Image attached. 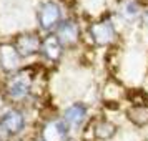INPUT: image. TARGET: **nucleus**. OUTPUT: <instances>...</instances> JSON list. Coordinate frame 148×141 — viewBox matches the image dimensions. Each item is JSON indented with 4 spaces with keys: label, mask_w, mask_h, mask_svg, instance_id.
Here are the masks:
<instances>
[{
    "label": "nucleus",
    "mask_w": 148,
    "mask_h": 141,
    "mask_svg": "<svg viewBox=\"0 0 148 141\" xmlns=\"http://www.w3.org/2000/svg\"><path fill=\"white\" fill-rule=\"evenodd\" d=\"M32 88V78L25 72L14 75L7 83V95L12 100H22L30 93Z\"/></svg>",
    "instance_id": "nucleus-1"
},
{
    "label": "nucleus",
    "mask_w": 148,
    "mask_h": 141,
    "mask_svg": "<svg viewBox=\"0 0 148 141\" xmlns=\"http://www.w3.org/2000/svg\"><path fill=\"white\" fill-rule=\"evenodd\" d=\"M62 18V10L60 7L55 3V2H45L40 7L38 12V22H40V27L43 30H50V28L58 27Z\"/></svg>",
    "instance_id": "nucleus-2"
},
{
    "label": "nucleus",
    "mask_w": 148,
    "mask_h": 141,
    "mask_svg": "<svg viewBox=\"0 0 148 141\" xmlns=\"http://www.w3.org/2000/svg\"><path fill=\"white\" fill-rule=\"evenodd\" d=\"M68 125L65 123V120H52L48 121L47 125L43 126L42 136L43 141H67L68 140Z\"/></svg>",
    "instance_id": "nucleus-3"
},
{
    "label": "nucleus",
    "mask_w": 148,
    "mask_h": 141,
    "mask_svg": "<svg viewBox=\"0 0 148 141\" xmlns=\"http://www.w3.org/2000/svg\"><path fill=\"white\" fill-rule=\"evenodd\" d=\"M90 35L97 45H108L115 38V27L112 20H101L97 22L90 27Z\"/></svg>",
    "instance_id": "nucleus-4"
},
{
    "label": "nucleus",
    "mask_w": 148,
    "mask_h": 141,
    "mask_svg": "<svg viewBox=\"0 0 148 141\" xmlns=\"http://www.w3.org/2000/svg\"><path fill=\"white\" fill-rule=\"evenodd\" d=\"M0 125L7 129L8 134H17L25 126V118L18 110H8L0 116Z\"/></svg>",
    "instance_id": "nucleus-5"
},
{
    "label": "nucleus",
    "mask_w": 148,
    "mask_h": 141,
    "mask_svg": "<svg viewBox=\"0 0 148 141\" xmlns=\"http://www.w3.org/2000/svg\"><path fill=\"white\" fill-rule=\"evenodd\" d=\"M0 67L5 72H15L20 67V53L12 45H0Z\"/></svg>",
    "instance_id": "nucleus-6"
},
{
    "label": "nucleus",
    "mask_w": 148,
    "mask_h": 141,
    "mask_svg": "<svg viewBox=\"0 0 148 141\" xmlns=\"http://www.w3.org/2000/svg\"><path fill=\"white\" fill-rule=\"evenodd\" d=\"M78 25L73 20H63L57 27V38L62 45H73L78 40Z\"/></svg>",
    "instance_id": "nucleus-7"
},
{
    "label": "nucleus",
    "mask_w": 148,
    "mask_h": 141,
    "mask_svg": "<svg viewBox=\"0 0 148 141\" xmlns=\"http://www.w3.org/2000/svg\"><path fill=\"white\" fill-rule=\"evenodd\" d=\"M15 48L18 50L20 57H32V55H35L42 48V43H40V40H38V37H37V35L27 33V35L18 37Z\"/></svg>",
    "instance_id": "nucleus-8"
},
{
    "label": "nucleus",
    "mask_w": 148,
    "mask_h": 141,
    "mask_svg": "<svg viewBox=\"0 0 148 141\" xmlns=\"http://www.w3.org/2000/svg\"><path fill=\"white\" fill-rule=\"evenodd\" d=\"M87 118V106H83L82 103H75L72 106H68L63 113V120L68 126H80Z\"/></svg>",
    "instance_id": "nucleus-9"
},
{
    "label": "nucleus",
    "mask_w": 148,
    "mask_h": 141,
    "mask_svg": "<svg viewBox=\"0 0 148 141\" xmlns=\"http://www.w3.org/2000/svg\"><path fill=\"white\" fill-rule=\"evenodd\" d=\"M42 52H43V55L47 57L48 60H58L62 55V43L60 40L57 38V35H50V37H47L45 40H43V43H42Z\"/></svg>",
    "instance_id": "nucleus-10"
},
{
    "label": "nucleus",
    "mask_w": 148,
    "mask_h": 141,
    "mask_svg": "<svg viewBox=\"0 0 148 141\" xmlns=\"http://www.w3.org/2000/svg\"><path fill=\"white\" fill-rule=\"evenodd\" d=\"M128 118L135 125H148V105H133L128 110Z\"/></svg>",
    "instance_id": "nucleus-11"
},
{
    "label": "nucleus",
    "mask_w": 148,
    "mask_h": 141,
    "mask_svg": "<svg viewBox=\"0 0 148 141\" xmlns=\"http://www.w3.org/2000/svg\"><path fill=\"white\" fill-rule=\"evenodd\" d=\"M140 14V5L135 0H125L120 5V15L125 20H135Z\"/></svg>",
    "instance_id": "nucleus-12"
},
{
    "label": "nucleus",
    "mask_w": 148,
    "mask_h": 141,
    "mask_svg": "<svg viewBox=\"0 0 148 141\" xmlns=\"http://www.w3.org/2000/svg\"><path fill=\"white\" fill-rule=\"evenodd\" d=\"M116 133V126L110 121H101L95 126V136L98 140H110Z\"/></svg>",
    "instance_id": "nucleus-13"
},
{
    "label": "nucleus",
    "mask_w": 148,
    "mask_h": 141,
    "mask_svg": "<svg viewBox=\"0 0 148 141\" xmlns=\"http://www.w3.org/2000/svg\"><path fill=\"white\" fill-rule=\"evenodd\" d=\"M8 136H10V134L7 133V129H5V128L0 125V141H7V140H8Z\"/></svg>",
    "instance_id": "nucleus-14"
},
{
    "label": "nucleus",
    "mask_w": 148,
    "mask_h": 141,
    "mask_svg": "<svg viewBox=\"0 0 148 141\" xmlns=\"http://www.w3.org/2000/svg\"><path fill=\"white\" fill-rule=\"evenodd\" d=\"M143 23H145V27L148 28V10L145 12V15H143Z\"/></svg>",
    "instance_id": "nucleus-15"
}]
</instances>
